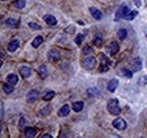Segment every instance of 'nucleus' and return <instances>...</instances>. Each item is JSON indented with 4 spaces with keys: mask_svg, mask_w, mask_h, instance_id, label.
<instances>
[{
    "mask_svg": "<svg viewBox=\"0 0 147 138\" xmlns=\"http://www.w3.org/2000/svg\"><path fill=\"white\" fill-rule=\"evenodd\" d=\"M90 13H91V15H92L96 20H100V19H102V17H103L102 13H101L97 8H95V7H91V8H90Z\"/></svg>",
    "mask_w": 147,
    "mask_h": 138,
    "instance_id": "nucleus-11",
    "label": "nucleus"
},
{
    "mask_svg": "<svg viewBox=\"0 0 147 138\" xmlns=\"http://www.w3.org/2000/svg\"><path fill=\"white\" fill-rule=\"evenodd\" d=\"M38 97H40V93H38V91H36V89H32V91L28 92V94H27V96H26V100H27L28 103H33V102L36 101Z\"/></svg>",
    "mask_w": 147,
    "mask_h": 138,
    "instance_id": "nucleus-8",
    "label": "nucleus"
},
{
    "mask_svg": "<svg viewBox=\"0 0 147 138\" xmlns=\"http://www.w3.org/2000/svg\"><path fill=\"white\" fill-rule=\"evenodd\" d=\"M42 42H43V37H42V36H36V37L33 40V42H32V47H33V48H38V47L42 44Z\"/></svg>",
    "mask_w": 147,
    "mask_h": 138,
    "instance_id": "nucleus-22",
    "label": "nucleus"
},
{
    "mask_svg": "<svg viewBox=\"0 0 147 138\" xmlns=\"http://www.w3.org/2000/svg\"><path fill=\"white\" fill-rule=\"evenodd\" d=\"M107 51L109 52V54H111V55L117 54V53L119 52V44H118L115 41H112V42H110V43L108 44Z\"/></svg>",
    "mask_w": 147,
    "mask_h": 138,
    "instance_id": "nucleus-7",
    "label": "nucleus"
},
{
    "mask_svg": "<svg viewBox=\"0 0 147 138\" xmlns=\"http://www.w3.org/2000/svg\"><path fill=\"white\" fill-rule=\"evenodd\" d=\"M2 88H3V91H5L6 94H10V93L14 92V85H11V84H9V83L3 84V85H2Z\"/></svg>",
    "mask_w": 147,
    "mask_h": 138,
    "instance_id": "nucleus-23",
    "label": "nucleus"
},
{
    "mask_svg": "<svg viewBox=\"0 0 147 138\" xmlns=\"http://www.w3.org/2000/svg\"><path fill=\"white\" fill-rule=\"evenodd\" d=\"M93 52V49L91 47H85L84 49H83V53L86 55V54H90V53H92Z\"/></svg>",
    "mask_w": 147,
    "mask_h": 138,
    "instance_id": "nucleus-33",
    "label": "nucleus"
},
{
    "mask_svg": "<svg viewBox=\"0 0 147 138\" xmlns=\"http://www.w3.org/2000/svg\"><path fill=\"white\" fill-rule=\"evenodd\" d=\"M113 127L115 129H118V130H125L127 128V122L122 118H117L113 121Z\"/></svg>",
    "mask_w": 147,
    "mask_h": 138,
    "instance_id": "nucleus-6",
    "label": "nucleus"
},
{
    "mask_svg": "<svg viewBox=\"0 0 147 138\" xmlns=\"http://www.w3.org/2000/svg\"><path fill=\"white\" fill-rule=\"evenodd\" d=\"M28 26L31 27V28H33V30H41L42 27L38 25V24H36V23H33V22H30L28 23Z\"/></svg>",
    "mask_w": 147,
    "mask_h": 138,
    "instance_id": "nucleus-31",
    "label": "nucleus"
},
{
    "mask_svg": "<svg viewBox=\"0 0 147 138\" xmlns=\"http://www.w3.org/2000/svg\"><path fill=\"white\" fill-rule=\"evenodd\" d=\"M83 41H84V35L83 34H78L75 37V43H76L77 45H80V44L83 43Z\"/></svg>",
    "mask_w": 147,
    "mask_h": 138,
    "instance_id": "nucleus-29",
    "label": "nucleus"
},
{
    "mask_svg": "<svg viewBox=\"0 0 147 138\" xmlns=\"http://www.w3.org/2000/svg\"><path fill=\"white\" fill-rule=\"evenodd\" d=\"M134 2H135V5L137 6V7H140L142 6V1L140 0H132Z\"/></svg>",
    "mask_w": 147,
    "mask_h": 138,
    "instance_id": "nucleus-35",
    "label": "nucleus"
},
{
    "mask_svg": "<svg viewBox=\"0 0 147 138\" xmlns=\"http://www.w3.org/2000/svg\"><path fill=\"white\" fill-rule=\"evenodd\" d=\"M25 5H26V1L25 0H16V1L13 2V6L15 8H17V9H23L25 7Z\"/></svg>",
    "mask_w": 147,
    "mask_h": 138,
    "instance_id": "nucleus-21",
    "label": "nucleus"
},
{
    "mask_svg": "<svg viewBox=\"0 0 147 138\" xmlns=\"http://www.w3.org/2000/svg\"><path fill=\"white\" fill-rule=\"evenodd\" d=\"M137 15H138V12H137V10H132V12H129L128 15L126 16V18H125V19H127V20H132V19L136 17Z\"/></svg>",
    "mask_w": 147,
    "mask_h": 138,
    "instance_id": "nucleus-28",
    "label": "nucleus"
},
{
    "mask_svg": "<svg viewBox=\"0 0 147 138\" xmlns=\"http://www.w3.org/2000/svg\"><path fill=\"white\" fill-rule=\"evenodd\" d=\"M42 138H52V136H51V135H48V134H47V135H43V136H42Z\"/></svg>",
    "mask_w": 147,
    "mask_h": 138,
    "instance_id": "nucleus-38",
    "label": "nucleus"
},
{
    "mask_svg": "<svg viewBox=\"0 0 147 138\" xmlns=\"http://www.w3.org/2000/svg\"><path fill=\"white\" fill-rule=\"evenodd\" d=\"M94 44L97 47V48H100V47H102V43H103V40H102V37H95L94 39Z\"/></svg>",
    "mask_w": 147,
    "mask_h": 138,
    "instance_id": "nucleus-30",
    "label": "nucleus"
},
{
    "mask_svg": "<svg viewBox=\"0 0 147 138\" xmlns=\"http://www.w3.org/2000/svg\"><path fill=\"white\" fill-rule=\"evenodd\" d=\"M3 117V103L1 102V118Z\"/></svg>",
    "mask_w": 147,
    "mask_h": 138,
    "instance_id": "nucleus-37",
    "label": "nucleus"
},
{
    "mask_svg": "<svg viewBox=\"0 0 147 138\" xmlns=\"http://www.w3.org/2000/svg\"><path fill=\"white\" fill-rule=\"evenodd\" d=\"M7 83H9L11 85H16L18 83V76L16 74H9L7 76Z\"/></svg>",
    "mask_w": 147,
    "mask_h": 138,
    "instance_id": "nucleus-15",
    "label": "nucleus"
},
{
    "mask_svg": "<svg viewBox=\"0 0 147 138\" xmlns=\"http://www.w3.org/2000/svg\"><path fill=\"white\" fill-rule=\"evenodd\" d=\"M37 72H38V75H40V77H41L42 79H44V78L48 77V70H47V67H45L44 65H42V66L38 67Z\"/></svg>",
    "mask_w": 147,
    "mask_h": 138,
    "instance_id": "nucleus-17",
    "label": "nucleus"
},
{
    "mask_svg": "<svg viewBox=\"0 0 147 138\" xmlns=\"http://www.w3.org/2000/svg\"><path fill=\"white\" fill-rule=\"evenodd\" d=\"M86 94H87V96H90V97H95L96 95H98V91L96 89V88H88L87 89V92H86Z\"/></svg>",
    "mask_w": 147,
    "mask_h": 138,
    "instance_id": "nucleus-25",
    "label": "nucleus"
},
{
    "mask_svg": "<svg viewBox=\"0 0 147 138\" xmlns=\"http://www.w3.org/2000/svg\"><path fill=\"white\" fill-rule=\"evenodd\" d=\"M145 2H146V6H147V0H145Z\"/></svg>",
    "mask_w": 147,
    "mask_h": 138,
    "instance_id": "nucleus-39",
    "label": "nucleus"
},
{
    "mask_svg": "<svg viewBox=\"0 0 147 138\" xmlns=\"http://www.w3.org/2000/svg\"><path fill=\"white\" fill-rule=\"evenodd\" d=\"M82 65H83L84 68L87 69V70H93L96 66V59L94 57H87V58H85L83 60Z\"/></svg>",
    "mask_w": 147,
    "mask_h": 138,
    "instance_id": "nucleus-2",
    "label": "nucleus"
},
{
    "mask_svg": "<svg viewBox=\"0 0 147 138\" xmlns=\"http://www.w3.org/2000/svg\"><path fill=\"white\" fill-rule=\"evenodd\" d=\"M23 123H25V119L22 118L20 119V122H19V128H23Z\"/></svg>",
    "mask_w": 147,
    "mask_h": 138,
    "instance_id": "nucleus-36",
    "label": "nucleus"
},
{
    "mask_svg": "<svg viewBox=\"0 0 147 138\" xmlns=\"http://www.w3.org/2000/svg\"><path fill=\"white\" fill-rule=\"evenodd\" d=\"M17 24H18V20H16V19H14V18H8V19H6V25H7L8 27H16Z\"/></svg>",
    "mask_w": 147,
    "mask_h": 138,
    "instance_id": "nucleus-24",
    "label": "nucleus"
},
{
    "mask_svg": "<svg viewBox=\"0 0 147 138\" xmlns=\"http://www.w3.org/2000/svg\"><path fill=\"white\" fill-rule=\"evenodd\" d=\"M50 111H51V106H49V105H48V106H47L44 110H42V111L40 112V114H42V116H47V114H48Z\"/></svg>",
    "mask_w": 147,
    "mask_h": 138,
    "instance_id": "nucleus-32",
    "label": "nucleus"
},
{
    "mask_svg": "<svg viewBox=\"0 0 147 138\" xmlns=\"http://www.w3.org/2000/svg\"><path fill=\"white\" fill-rule=\"evenodd\" d=\"M131 67H132V70L135 72H138L142 70V67H143V62H142V59L140 58H135L132 61H131Z\"/></svg>",
    "mask_w": 147,
    "mask_h": 138,
    "instance_id": "nucleus-9",
    "label": "nucleus"
},
{
    "mask_svg": "<svg viewBox=\"0 0 147 138\" xmlns=\"http://www.w3.org/2000/svg\"><path fill=\"white\" fill-rule=\"evenodd\" d=\"M147 83V79H146V76H144L143 78H140V80H139V85H142V86H144V85H146Z\"/></svg>",
    "mask_w": 147,
    "mask_h": 138,
    "instance_id": "nucleus-34",
    "label": "nucleus"
},
{
    "mask_svg": "<svg viewBox=\"0 0 147 138\" xmlns=\"http://www.w3.org/2000/svg\"><path fill=\"white\" fill-rule=\"evenodd\" d=\"M84 108V102L83 101H78V102H75L73 104V110L75 112H80Z\"/></svg>",
    "mask_w": 147,
    "mask_h": 138,
    "instance_id": "nucleus-20",
    "label": "nucleus"
},
{
    "mask_svg": "<svg viewBox=\"0 0 147 138\" xmlns=\"http://www.w3.org/2000/svg\"><path fill=\"white\" fill-rule=\"evenodd\" d=\"M117 35H118L119 40L123 41V40H126V39H127V35H128V31H127L126 28H120V30H119V31L117 32Z\"/></svg>",
    "mask_w": 147,
    "mask_h": 138,
    "instance_id": "nucleus-19",
    "label": "nucleus"
},
{
    "mask_svg": "<svg viewBox=\"0 0 147 138\" xmlns=\"http://www.w3.org/2000/svg\"><path fill=\"white\" fill-rule=\"evenodd\" d=\"M100 58H101V66H100V71L101 72H105L109 70V65H110V60L103 54L101 53L100 54Z\"/></svg>",
    "mask_w": 147,
    "mask_h": 138,
    "instance_id": "nucleus-4",
    "label": "nucleus"
},
{
    "mask_svg": "<svg viewBox=\"0 0 147 138\" xmlns=\"http://www.w3.org/2000/svg\"><path fill=\"white\" fill-rule=\"evenodd\" d=\"M129 13V8L126 6V5H121L119 8H118V10H117V13H115V20H119V19H121V18H126V16L128 15Z\"/></svg>",
    "mask_w": 147,
    "mask_h": 138,
    "instance_id": "nucleus-3",
    "label": "nucleus"
},
{
    "mask_svg": "<svg viewBox=\"0 0 147 138\" xmlns=\"http://www.w3.org/2000/svg\"><path fill=\"white\" fill-rule=\"evenodd\" d=\"M1 1H5V0H1Z\"/></svg>",
    "mask_w": 147,
    "mask_h": 138,
    "instance_id": "nucleus-40",
    "label": "nucleus"
},
{
    "mask_svg": "<svg viewBox=\"0 0 147 138\" xmlns=\"http://www.w3.org/2000/svg\"><path fill=\"white\" fill-rule=\"evenodd\" d=\"M19 74H20V76L23 78H28L31 76V74H32V70L28 66H22L19 68Z\"/></svg>",
    "mask_w": 147,
    "mask_h": 138,
    "instance_id": "nucleus-10",
    "label": "nucleus"
},
{
    "mask_svg": "<svg viewBox=\"0 0 147 138\" xmlns=\"http://www.w3.org/2000/svg\"><path fill=\"white\" fill-rule=\"evenodd\" d=\"M118 85H119V80L118 79H111L110 82L108 83V91L110 93H113L118 88Z\"/></svg>",
    "mask_w": 147,
    "mask_h": 138,
    "instance_id": "nucleus-13",
    "label": "nucleus"
},
{
    "mask_svg": "<svg viewBox=\"0 0 147 138\" xmlns=\"http://www.w3.org/2000/svg\"><path fill=\"white\" fill-rule=\"evenodd\" d=\"M43 19L45 20V23L48 24V25H50V26H55L57 25V19H55V16H51V15H45Z\"/></svg>",
    "mask_w": 147,
    "mask_h": 138,
    "instance_id": "nucleus-16",
    "label": "nucleus"
},
{
    "mask_svg": "<svg viewBox=\"0 0 147 138\" xmlns=\"http://www.w3.org/2000/svg\"><path fill=\"white\" fill-rule=\"evenodd\" d=\"M55 93L53 91H49L48 93H45L44 95H43V100L44 101H50V100H52L53 97H55Z\"/></svg>",
    "mask_w": 147,
    "mask_h": 138,
    "instance_id": "nucleus-26",
    "label": "nucleus"
},
{
    "mask_svg": "<svg viewBox=\"0 0 147 138\" xmlns=\"http://www.w3.org/2000/svg\"><path fill=\"white\" fill-rule=\"evenodd\" d=\"M121 76H125V77H127V78H131L132 77V71L131 70H128V69L123 68L121 69V71L119 72Z\"/></svg>",
    "mask_w": 147,
    "mask_h": 138,
    "instance_id": "nucleus-27",
    "label": "nucleus"
},
{
    "mask_svg": "<svg viewBox=\"0 0 147 138\" xmlns=\"http://www.w3.org/2000/svg\"><path fill=\"white\" fill-rule=\"evenodd\" d=\"M108 111L113 116H119L120 114L121 109H120V105H119V102H118L117 99L109 100V102H108Z\"/></svg>",
    "mask_w": 147,
    "mask_h": 138,
    "instance_id": "nucleus-1",
    "label": "nucleus"
},
{
    "mask_svg": "<svg viewBox=\"0 0 147 138\" xmlns=\"http://www.w3.org/2000/svg\"><path fill=\"white\" fill-rule=\"evenodd\" d=\"M19 47V41L18 40H13V41H10L9 43H8V51L9 52H15L17 49H18Z\"/></svg>",
    "mask_w": 147,
    "mask_h": 138,
    "instance_id": "nucleus-12",
    "label": "nucleus"
},
{
    "mask_svg": "<svg viewBox=\"0 0 147 138\" xmlns=\"http://www.w3.org/2000/svg\"><path fill=\"white\" fill-rule=\"evenodd\" d=\"M60 57H61V52L59 51V50H57V49H51L50 51L48 52V59H49V61L55 62V61H58L60 59Z\"/></svg>",
    "mask_w": 147,
    "mask_h": 138,
    "instance_id": "nucleus-5",
    "label": "nucleus"
},
{
    "mask_svg": "<svg viewBox=\"0 0 147 138\" xmlns=\"http://www.w3.org/2000/svg\"><path fill=\"white\" fill-rule=\"evenodd\" d=\"M69 112H70V106L68 104H65L58 112L59 117H66V116H69Z\"/></svg>",
    "mask_w": 147,
    "mask_h": 138,
    "instance_id": "nucleus-14",
    "label": "nucleus"
},
{
    "mask_svg": "<svg viewBox=\"0 0 147 138\" xmlns=\"http://www.w3.org/2000/svg\"><path fill=\"white\" fill-rule=\"evenodd\" d=\"M24 134H25V137L33 138L36 136V129H34V128H26Z\"/></svg>",
    "mask_w": 147,
    "mask_h": 138,
    "instance_id": "nucleus-18",
    "label": "nucleus"
}]
</instances>
